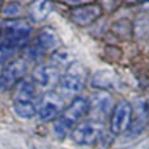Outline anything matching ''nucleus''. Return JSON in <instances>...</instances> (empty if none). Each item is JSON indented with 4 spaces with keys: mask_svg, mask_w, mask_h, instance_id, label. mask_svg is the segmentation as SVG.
Returning a JSON list of instances; mask_svg holds the SVG:
<instances>
[{
    "mask_svg": "<svg viewBox=\"0 0 149 149\" xmlns=\"http://www.w3.org/2000/svg\"><path fill=\"white\" fill-rule=\"evenodd\" d=\"M113 31L116 36H119V38L127 39L134 33V25H132L128 20H119L118 22L114 24Z\"/></svg>",
    "mask_w": 149,
    "mask_h": 149,
    "instance_id": "14",
    "label": "nucleus"
},
{
    "mask_svg": "<svg viewBox=\"0 0 149 149\" xmlns=\"http://www.w3.org/2000/svg\"><path fill=\"white\" fill-rule=\"evenodd\" d=\"M13 110L20 118L31 119L37 115V92L33 82L24 79L13 89Z\"/></svg>",
    "mask_w": 149,
    "mask_h": 149,
    "instance_id": "2",
    "label": "nucleus"
},
{
    "mask_svg": "<svg viewBox=\"0 0 149 149\" xmlns=\"http://www.w3.org/2000/svg\"><path fill=\"white\" fill-rule=\"evenodd\" d=\"M114 110V100L107 92L95 93L89 101V113L93 115V120L102 122L103 118L111 115Z\"/></svg>",
    "mask_w": 149,
    "mask_h": 149,
    "instance_id": "10",
    "label": "nucleus"
},
{
    "mask_svg": "<svg viewBox=\"0 0 149 149\" xmlns=\"http://www.w3.org/2000/svg\"><path fill=\"white\" fill-rule=\"evenodd\" d=\"M89 113V101L84 97H76L67 107L63 110L60 116L55 120L54 132L58 137L63 139L67 136L68 132H72V130L80 123L85 115Z\"/></svg>",
    "mask_w": 149,
    "mask_h": 149,
    "instance_id": "1",
    "label": "nucleus"
},
{
    "mask_svg": "<svg viewBox=\"0 0 149 149\" xmlns=\"http://www.w3.org/2000/svg\"><path fill=\"white\" fill-rule=\"evenodd\" d=\"M64 109V100L62 95L55 92H47L39 100L37 115L42 122L56 120Z\"/></svg>",
    "mask_w": 149,
    "mask_h": 149,
    "instance_id": "6",
    "label": "nucleus"
},
{
    "mask_svg": "<svg viewBox=\"0 0 149 149\" xmlns=\"http://www.w3.org/2000/svg\"><path fill=\"white\" fill-rule=\"evenodd\" d=\"M0 7H1V4H0Z\"/></svg>",
    "mask_w": 149,
    "mask_h": 149,
    "instance_id": "18",
    "label": "nucleus"
},
{
    "mask_svg": "<svg viewBox=\"0 0 149 149\" xmlns=\"http://www.w3.org/2000/svg\"><path fill=\"white\" fill-rule=\"evenodd\" d=\"M105 136V124L98 120H85L79 123L71 132V137L79 145H94Z\"/></svg>",
    "mask_w": 149,
    "mask_h": 149,
    "instance_id": "3",
    "label": "nucleus"
},
{
    "mask_svg": "<svg viewBox=\"0 0 149 149\" xmlns=\"http://www.w3.org/2000/svg\"><path fill=\"white\" fill-rule=\"evenodd\" d=\"M28 72V60L25 58H13L5 63L0 73V90L8 92L15 89L20 81H22L25 73Z\"/></svg>",
    "mask_w": 149,
    "mask_h": 149,
    "instance_id": "4",
    "label": "nucleus"
},
{
    "mask_svg": "<svg viewBox=\"0 0 149 149\" xmlns=\"http://www.w3.org/2000/svg\"><path fill=\"white\" fill-rule=\"evenodd\" d=\"M88 81V71L81 63L73 62L65 68V72L62 74L59 86L65 93H79L84 89Z\"/></svg>",
    "mask_w": 149,
    "mask_h": 149,
    "instance_id": "5",
    "label": "nucleus"
},
{
    "mask_svg": "<svg viewBox=\"0 0 149 149\" xmlns=\"http://www.w3.org/2000/svg\"><path fill=\"white\" fill-rule=\"evenodd\" d=\"M51 3L49 1H36L30 5L29 8V15H30V18L36 22H39V21H43L47 16L51 12Z\"/></svg>",
    "mask_w": 149,
    "mask_h": 149,
    "instance_id": "13",
    "label": "nucleus"
},
{
    "mask_svg": "<svg viewBox=\"0 0 149 149\" xmlns=\"http://www.w3.org/2000/svg\"><path fill=\"white\" fill-rule=\"evenodd\" d=\"M3 15L7 16V17L10 18H16V16L21 12V7L17 4V3H10V4H5L3 7Z\"/></svg>",
    "mask_w": 149,
    "mask_h": 149,
    "instance_id": "17",
    "label": "nucleus"
},
{
    "mask_svg": "<svg viewBox=\"0 0 149 149\" xmlns=\"http://www.w3.org/2000/svg\"><path fill=\"white\" fill-rule=\"evenodd\" d=\"M134 109L131 103L126 100H122L114 106L110 118V131L113 135H122L131 127Z\"/></svg>",
    "mask_w": 149,
    "mask_h": 149,
    "instance_id": "7",
    "label": "nucleus"
},
{
    "mask_svg": "<svg viewBox=\"0 0 149 149\" xmlns=\"http://www.w3.org/2000/svg\"><path fill=\"white\" fill-rule=\"evenodd\" d=\"M59 45H60V38L51 26L42 28L36 36V39L33 42L34 49L38 50L42 55H45L49 51H54V50L56 51Z\"/></svg>",
    "mask_w": 149,
    "mask_h": 149,
    "instance_id": "11",
    "label": "nucleus"
},
{
    "mask_svg": "<svg viewBox=\"0 0 149 149\" xmlns=\"http://www.w3.org/2000/svg\"><path fill=\"white\" fill-rule=\"evenodd\" d=\"M60 77H62L60 70L52 63L38 64L33 71V81L43 89H51L59 85Z\"/></svg>",
    "mask_w": 149,
    "mask_h": 149,
    "instance_id": "9",
    "label": "nucleus"
},
{
    "mask_svg": "<svg viewBox=\"0 0 149 149\" xmlns=\"http://www.w3.org/2000/svg\"><path fill=\"white\" fill-rule=\"evenodd\" d=\"M103 13V8L98 3H85L72 8L71 20L79 26H89L98 20Z\"/></svg>",
    "mask_w": 149,
    "mask_h": 149,
    "instance_id": "8",
    "label": "nucleus"
},
{
    "mask_svg": "<svg viewBox=\"0 0 149 149\" xmlns=\"http://www.w3.org/2000/svg\"><path fill=\"white\" fill-rule=\"evenodd\" d=\"M92 86L101 89V92L106 90H113L116 88V79L109 71H98L94 73L92 79Z\"/></svg>",
    "mask_w": 149,
    "mask_h": 149,
    "instance_id": "12",
    "label": "nucleus"
},
{
    "mask_svg": "<svg viewBox=\"0 0 149 149\" xmlns=\"http://www.w3.org/2000/svg\"><path fill=\"white\" fill-rule=\"evenodd\" d=\"M52 59V64L56 65L58 68H59V65H70L73 63L72 60V55H71L70 51H67V50H56V51L52 54L51 56Z\"/></svg>",
    "mask_w": 149,
    "mask_h": 149,
    "instance_id": "16",
    "label": "nucleus"
},
{
    "mask_svg": "<svg viewBox=\"0 0 149 149\" xmlns=\"http://www.w3.org/2000/svg\"><path fill=\"white\" fill-rule=\"evenodd\" d=\"M16 51L18 50L15 46H12L8 41L0 37V64L8 63L10 59H13V55L16 54Z\"/></svg>",
    "mask_w": 149,
    "mask_h": 149,
    "instance_id": "15",
    "label": "nucleus"
}]
</instances>
